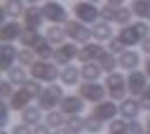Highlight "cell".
Wrapping results in <instances>:
<instances>
[{
  "label": "cell",
  "instance_id": "6da1fadb",
  "mask_svg": "<svg viewBox=\"0 0 150 134\" xmlns=\"http://www.w3.org/2000/svg\"><path fill=\"white\" fill-rule=\"evenodd\" d=\"M148 31H150V26L145 21H136L134 26L131 24L129 26H122V31L117 33V38L124 42V47H134V45H141L148 38Z\"/></svg>",
  "mask_w": 150,
  "mask_h": 134
},
{
  "label": "cell",
  "instance_id": "7a4b0ae2",
  "mask_svg": "<svg viewBox=\"0 0 150 134\" xmlns=\"http://www.w3.org/2000/svg\"><path fill=\"white\" fill-rule=\"evenodd\" d=\"M30 78L52 85L56 78H61V68H59V63H52V61L40 59V61H35V63L30 66Z\"/></svg>",
  "mask_w": 150,
  "mask_h": 134
},
{
  "label": "cell",
  "instance_id": "3957f363",
  "mask_svg": "<svg viewBox=\"0 0 150 134\" xmlns=\"http://www.w3.org/2000/svg\"><path fill=\"white\" fill-rule=\"evenodd\" d=\"M105 89H108V96L112 101H124L127 94H129V87H127V78L122 73H108L105 78Z\"/></svg>",
  "mask_w": 150,
  "mask_h": 134
},
{
  "label": "cell",
  "instance_id": "277c9868",
  "mask_svg": "<svg viewBox=\"0 0 150 134\" xmlns=\"http://www.w3.org/2000/svg\"><path fill=\"white\" fill-rule=\"evenodd\" d=\"M66 94H63V87H59V85H49V87H45L42 89V94L38 96V106L42 108V110H56V106H61V99H63Z\"/></svg>",
  "mask_w": 150,
  "mask_h": 134
},
{
  "label": "cell",
  "instance_id": "5b68a950",
  "mask_svg": "<svg viewBox=\"0 0 150 134\" xmlns=\"http://www.w3.org/2000/svg\"><path fill=\"white\" fill-rule=\"evenodd\" d=\"M73 12H75L77 21H82V24H96V21H101V9L96 7V2L80 0V2L73 5Z\"/></svg>",
  "mask_w": 150,
  "mask_h": 134
},
{
  "label": "cell",
  "instance_id": "8992f818",
  "mask_svg": "<svg viewBox=\"0 0 150 134\" xmlns=\"http://www.w3.org/2000/svg\"><path fill=\"white\" fill-rule=\"evenodd\" d=\"M63 28H66V35L73 40V42H80V45H87L94 35H91V28H87L82 21H68V24H63Z\"/></svg>",
  "mask_w": 150,
  "mask_h": 134
},
{
  "label": "cell",
  "instance_id": "52a82bcc",
  "mask_svg": "<svg viewBox=\"0 0 150 134\" xmlns=\"http://www.w3.org/2000/svg\"><path fill=\"white\" fill-rule=\"evenodd\" d=\"M77 94L84 101L98 103V101H103V96L108 94V89H105V85H98V82H82V85H77Z\"/></svg>",
  "mask_w": 150,
  "mask_h": 134
},
{
  "label": "cell",
  "instance_id": "ba28073f",
  "mask_svg": "<svg viewBox=\"0 0 150 134\" xmlns=\"http://www.w3.org/2000/svg\"><path fill=\"white\" fill-rule=\"evenodd\" d=\"M42 12H45V19L52 21V24H68V9H66L61 2H56V0L45 2Z\"/></svg>",
  "mask_w": 150,
  "mask_h": 134
},
{
  "label": "cell",
  "instance_id": "9c48e42d",
  "mask_svg": "<svg viewBox=\"0 0 150 134\" xmlns=\"http://www.w3.org/2000/svg\"><path fill=\"white\" fill-rule=\"evenodd\" d=\"M117 113H120V106H115V101H98L91 110V115L98 118L101 122H112Z\"/></svg>",
  "mask_w": 150,
  "mask_h": 134
},
{
  "label": "cell",
  "instance_id": "30bf717a",
  "mask_svg": "<svg viewBox=\"0 0 150 134\" xmlns=\"http://www.w3.org/2000/svg\"><path fill=\"white\" fill-rule=\"evenodd\" d=\"M103 52H105V49H103L98 42H87V45H82V47L77 49V61H82V63H91V61H98Z\"/></svg>",
  "mask_w": 150,
  "mask_h": 134
},
{
  "label": "cell",
  "instance_id": "8fae6325",
  "mask_svg": "<svg viewBox=\"0 0 150 134\" xmlns=\"http://www.w3.org/2000/svg\"><path fill=\"white\" fill-rule=\"evenodd\" d=\"M127 87H129V92L134 96H141L145 92V87H148V75L143 71H131L127 75Z\"/></svg>",
  "mask_w": 150,
  "mask_h": 134
},
{
  "label": "cell",
  "instance_id": "7c38bea8",
  "mask_svg": "<svg viewBox=\"0 0 150 134\" xmlns=\"http://www.w3.org/2000/svg\"><path fill=\"white\" fill-rule=\"evenodd\" d=\"M66 115H80L82 108H84V99L80 94H66L61 99V106H59Z\"/></svg>",
  "mask_w": 150,
  "mask_h": 134
},
{
  "label": "cell",
  "instance_id": "4fadbf2b",
  "mask_svg": "<svg viewBox=\"0 0 150 134\" xmlns=\"http://www.w3.org/2000/svg\"><path fill=\"white\" fill-rule=\"evenodd\" d=\"M75 56H77V47H75L73 42H63V45H59L56 52H54V63H59V66H68Z\"/></svg>",
  "mask_w": 150,
  "mask_h": 134
},
{
  "label": "cell",
  "instance_id": "5bb4252c",
  "mask_svg": "<svg viewBox=\"0 0 150 134\" xmlns=\"http://www.w3.org/2000/svg\"><path fill=\"white\" fill-rule=\"evenodd\" d=\"M30 99H35V96H33L26 87H19V89H14V94L9 96V101H7V103L12 106V110H19V113H21L23 108H28Z\"/></svg>",
  "mask_w": 150,
  "mask_h": 134
},
{
  "label": "cell",
  "instance_id": "9a60e30c",
  "mask_svg": "<svg viewBox=\"0 0 150 134\" xmlns=\"http://www.w3.org/2000/svg\"><path fill=\"white\" fill-rule=\"evenodd\" d=\"M42 21H45V12H42L40 7H35V5H28L26 12H23V26H26V28H38V31H40Z\"/></svg>",
  "mask_w": 150,
  "mask_h": 134
},
{
  "label": "cell",
  "instance_id": "2e32d148",
  "mask_svg": "<svg viewBox=\"0 0 150 134\" xmlns=\"http://www.w3.org/2000/svg\"><path fill=\"white\" fill-rule=\"evenodd\" d=\"M141 113V101L136 96H127L124 101H120V115L124 120H136Z\"/></svg>",
  "mask_w": 150,
  "mask_h": 134
},
{
  "label": "cell",
  "instance_id": "e0dca14e",
  "mask_svg": "<svg viewBox=\"0 0 150 134\" xmlns=\"http://www.w3.org/2000/svg\"><path fill=\"white\" fill-rule=\"evenodd\" d=\"M21 33H23V26L19 21H14V19L2 21V42H14L21 38Z\"/></svg>",
  "mask_w": 150,
  "mask_h": 134
},
{
  "label": "cell",
  "instance_id": "ac0fdd59",
  "mask_svg": "<svg viewBox=\"0 0 150 134\" xmlns=\"http://www.w3.org/2000/svg\"><path fill=\"white\" fill-rule=\"evenodd\" d=\"M117 63H120V68H124V71H136L138 68V63H141V56H138V52L136 49H124L120 56H117Z\"/></svg>",
  "mask_w": 150,
  "mask_h": 134
},
{
  "label": "cell",
  "instance_id": "d6986e66",
  "mask_svg": "<svg viewBox=\"0 0 150 134\" xmlns=\"http://www.w3.org/2000/svg\"><path fill=\"white\" fill-rule=\"evenodd\" d=\"M23 12H26L23 0H5L2 2V14L7 19H19V16H23Z\"/></svg>",
  "mask_w": 150,
  "mask_h": 134
},
{
  "label": "cell",
  "instance_id": "ffe728a7",
  "mask_svg": "<svg viewBox=\"0 0 150 134\" xmlns=\"http://www.w3.org/2000/svg\"><path fill=\"white\" fill-rule=\"evenodd\" d=\"M16 59H19V49L14 47V42H2V71H9Z\"/></svg>",
  "mask_w": 150,
  "mask_h": 134
},
{
  "label": "cell",
  "instance_id": "44dd1931",
  "mask_svg": "<svg viewBox=\"0 0 150 134\" xmlns=\"http://www.w3.org/2000/svg\"><path fill=\"white\" fill-rule=\"evenodd\" d=\"M63 85H77L80 80H82V73H80V68L77 66H73V63H68V66H63L61 68V78H59Z\"/></svg>",
  "mask_w": 150,
  "mask_h": 134
},
{
  "label": "cell",
  "instance_id": "7402d4cb",
  "mask_svg": "<svg viewBox=\"0 0 150 134\" xmlns=\"http://www.w3.org/2000/svg\"><path fill=\"white\" fill-rule=\"evenodd\" d=\"M91 35L96 38V42H101V40H110L112 38V28H110V21H96L94 26H91Z\"/></svg>",
  "mask_w": 150,
  "mask_h": 134
},
{
  "label": "cell",
  "instance_id": "603a6c76",
  "mask_svg": "<svg viewBox=\"0 0 150 134\" xmlns=\"http://www.w3.org/2000/svg\"><path fill=\"white\" fill-rule=\"evenodd\" d=\"M80 73H82V80L84 82H98V75L103 71H101V66L96 61H91V63H82L80 66Z\"/></svg>",
  "mask_w": 150,
  "mask_h": 134
},
{
  "label": "cell",
  "instance_id": "cb8c5ba5",
  "mask_svg": "<svg viewBox=\"0 0 150 134\" xmlns=\"http://www.w3.org/2000/svg\"><path fill=\"white\" fill-rule=\"evenodd\" d=\"M40 120H42V108L40 106H28V108H23L21 110V122L23 125H40Z\"/></svg>",
  "mask_w": 150,
  "mask_h": 134
},
{
  "label": "cell",
  "instance_id": "d4e9b609",
  "mask_svg": "<svg viewBox=\"0 0 150 134\" xmlns=\"http://www.w3.org/2000/svg\"><path fill=\"white\" fill-rule=\"evenodd\" d=\"M66 120H68V115L59 108V110H49L47 115H45V125H49L52 129H61V127H66Z\"/></svg>",
  "mask_w": 150,
  "mask_h": 134
},
{
  "label": "cell",
  "instance_id": "484cf974",
  "mask_svg": "<svg viewBox=\"0 0 150 134\" xmlns=\"http://www.w3.org/2000/svg\"><path fill=\"white\" fill-rule=\"evenodd\" d=\"M33 52L40 56V59H45V61H49V59H54V52H56V47L47 40V38H42L35 47H33Z\"/></svg>",
  "mask_w": 150,
  "mask_h": 134
},
{
  "label": "cell",
  "instance_id": "4316f807",
  "mask_svg": "<svg viewBox=\"0 0 150 134\" xmlns=\"http://www.w3.org/2000/svg\"><path fill=\"white\" fill-rule=\"evenodd\" d=\"M96 63L101 66V71H103V73H115V68H120V63H117V59H115V54H112L110 49H105Z\"/></svg>",
  "mask_w": 150,
  "mask_h": 134
},
{
  "label": "cell",
  "instance_id": "83f0119b",
  "mask_svg": "<svg viewBox=\"0 0 150 134\" xmlns=\"http://www.w3.org/2000/svg\"><path fill=\"white\" fill-rule=\"evenodd\" d=\"M129 9L134 12V16H138L141 21H148L150 19V0H134L129 5Z\"/></svg>",
  "mask_w": 150,
  "mask_h": 134
},
{
  "label": "cell",
  "instance_id": "f1b7e54d",
  "mask_svg": "<svg viewBox=\"0 0 150 134\" xmlns=\"http://www.w3.org/2000/svg\"><path fill=\"white\" fill-rule=\"evenodd\" d=\"M45 38H47V40H49V42H52L54 47H59V45H63V40H66L68 35H66V28H61L59 24H54L52 28H47Z\"/></svg>",
  "mask_w": 150,
  "mask_h": 134
},
{
  "label": "cell",
  "instance_id": "f546056e",
  "mask_svg": "<svg viewBox=\"0 0 150 134\" xmlns=\"http://www.w3.org/2000/svg\"><path fill=\"white\" fill-rule=\"evenodd\" d=\"M19 40H21V45H23V47L33 49L42 38H40V31H38V28H26V26H23V33H21V38H19Z\"/></svg>",
  "mask_w": 150,
  "mask_h": 134
},
{
  "label": "cell",
  "instance_id": "4dcf8cb0",
  "mask_svg": "<svg viewBox=\"0 0 150 134\" xmlns=\"http://www.w3.org/2000/svg\"><path fill=\"white\" fill-rule=\"evenodd\" d=\"M7 80L12 82V85H16V87H23L26 85V68L23 66H12L9 71H7Z\"/></svg>",
  "mask_w": 150,
  "mask_h": 134
},
{
  "label": "cell",
  "instance_id": "1f68e13d",
  "mask_svg": "<svg viewBox=\"0 0 150 134\" xmlns=\"http://www.w3.org/2000/svg\"><path fill=\"white\" fill-rule=\"evenodd\" d=\"M66 127H68L70 134H80V132L84 129V118H80V115H68Z\"/></svg>",
  "mask_w": 150,
  "mask_h": 134
},
{
  "label": "cell",
  "instance_id": "d6a6232c",
  "mask_svg": "<svg viewBox=\"0 0 150 134\" xmlns=\"http://www.w3.org/2000/svg\"><path fill=\"white\" fill-rule=\"evenodd\" d=\"M16 61H19V66H23V68H30V66H33L38 59H35V52H33V49H21Z\"/></svg>",
  "mask_w": 150,
  "mask_h": 134
},
{
  "label": "cell",
  "instance_id": "836d02e7",
  "mask_svg": "<svg viewBox=\"0 0 150 134\" xmlns=\"http://www.w3.org/2000/svg\"><path fill=\"white\" fill-rule=\"evenodd\" d=\"M131 16H134V12H131L129 7H117V14H115V24H120V26H129Z\"/></svg>",
  "mask_w": 150,
  "mask_h": 134
},
{
  "label": "cell",
  "instance_id": "e575fe53",
  "mask_svg": "<svg viewBox=\"0 0 150 134\" xmlns=\"http://www.w3.org/2000/svg\"><path fill=\"white\" fill-rule=\"evenodd\" d=\"M23 87H26V89H28V92H30L35 99H38V96L42 94V89H45V87H42V82H40V80H35V78L26 80V85H23Z\"/></svg>",
  "mask_w": 150,
  "mask_h": 134
},
{
  "label": "cell",
  "instance_id": "d590c367",
  "mask_svg": "<svg viewBox=\"0 0 150 134\" xmlns=\"http://www.w3.org/2000/svg\"><path fill=\"white\" fill-rule=\"evenodd\" d=\"M84 129H87V132H91V134H98V132L103 129V125H101V120H98V118L89 115V118L84 120Z\"/></svg>",
  "mask_w": 150,
  "mask_h": 134
},
{
  "label": "cell",
  "instance_id": "8d00e7d4",
  "mask_svg": "<svg viewBox=\"0 0 150 134\" xmlns=\"http://www.w3.org/2000/svg\"><path fill=\"white\" fill-rule=\"evenodd\" d=\"M115 14H117V7H115V5L101 7V19H103V21H115Z\"/></svg>",
  "mask_w": 150,
  "mask_h": 134
},
{
  "label": "cell",
  "instance_id": "74e56055",
  "mask_svg": "<svg viewBox=\"0 0 150 134\" xmlns=\"http://www.w3.org/2000/svg\"><path fill=\"white\" fill-rule=\"evenodd\" d=\"M108 49H110L112 54H122L127 47H124V42H122L120 38H110V40H108Z\"/></svg>",
  "mask_w": 150,
  "mask_h": 134
},
{
  "label": "cell",
  "instance_id": "f35d334b",
  "mask_svg": "<svg viewBox=\"0 0 150 134\" xmlns=\"http://www.w3.org/2000/svg\"><path fill=\"white\" fill-rule=\"evenodd\" d=\"M127 134H145V129L138 120H127Z\"/></svg>",
  "mask_w": 150,
  "mask_h": 134
},
{
  "label": "cell",
  "instance_id": "ab89813d",
  "mask_svg": "<svg viewBox=\"0 0 150 134\" xmlns=\"http://www.w3.org/2000/svg\"><path fill=\"white\" fill-rule=\"evenodd\" d=\"M0 94H2V99H5V101H9V96L14 94V85H12L9 80H5V82L0 85Z\"/></svg>",
  "mask_w": 150,
  "mask_h": 134
},
{
  "label": "cell",
  "instance_id": "60d3db41",
  "mask_svg": "<svg viewBox=\"0 0 150 134\" xmlns=\"http://www.w3.org/2000/svg\"><path fill=\"white\" fill-rule=\"evenodd\" d=\"M9 110H12V106L7 101H2V106H0V125H7L9 122Z\"/></svg>",
  "mask_w": 150,
  "mask_h": 134
},
{
  "label": "cell",
  "instance_id": "b9f144b4",
  "mask_svg": "<svg viewBox=\"0 0 150 134\" xmlns=\"http://www.w3.org/2000/svg\"><path fill=\"white\" fill-rule=\"evenodd\" d=\"M138 101H141V108L150 110V85H148V87H145V92L138 96Z\"/></svg>",
  "mask_w": 150,
  "mask_h": 134
},
{
  "label": "cell",
  "instance_id": "7bdbcfd3",
  "mask_svg": "<svg viewBox=\"0 0 150 134\" xmlns=\"http://www.w3.org/2000/svg\"><path fill=\"white\" fill-rule=\"evenodd\" d=\"M12 134H33V129H30V125L19 122V125H14V127H12Z\"/></svg>",
  "mask_w": 150,
  "mask_h": 134
},
{
  "label": "cell",
  "instance_id": "ee69618b",
  "mask_svg": "<svg viewBox=\"0 0 150 134\" xmlns=\"http://www.w3.org/2000/svg\"><path fill=\"white\" fill-rule=\"evenodd\" d=\"M33 134H54V132H52V127H49V125H45V122H40V125H35V129H33Z\"/></svg>",
  "mask_w": 150,
  "mask_h": 134
},
{
  "label": "cell",
  "instance_id": "f6af8a7d",
  "mask_svg": "<svg viewBox=\"0 0 150 134\" xmlns=\"http://www.w3.org/2000/svg\"><path fill=\"white\" fill-rule=\"evenodd\" d=\"M141 47H143V52H145V54L150 56V35H148V38H145V40L141 42Z\"/></svg>",
  "mask_w": 150,
  "mask_h": 134
},
{
  "label": "cell",
  "instance_id": "bcb514c9",
  "mask_svg": "<svg viewBox=\"0 0 150 134\" xmlns=\"http://www.w3.org/2000/svg\"><path fill=\"white\" fill-rule=\"evenodd\" d=\"M108 5H115V7H122L124 0H108Z\"/></svg>",
  "mask_w": 150,
  "mask_h": 134
},
{
  "label": "cell",
  "instance_id": "7dc6e473",
  "mask_svg": "<svg viewBox=\"0 0 150 134\" xmlns=\"http://www.w3.org/2000/svg\"><path fill=\"white\" fill-rule=\"evenodd\" d=\"M54 134H70L68 127H61V129H54Z\"/></svg>",
  "mask_w": 150,
  "mask_h": 134
},
{
  "label": "cell",
  "instance_id": "c3c4849f",
  "mask_svg": "<svg viewBox=\"0 0 150 134\" xmlns=\"http://www.w3.org/2000/svg\"><path fill=\"white\" fill-rule=\"evenodd\" d=\"M145 75L150 78V56H148V61H145Z\"/></svg>",
  "mask_w": 150,
  "mask_h": 134
},
{
  "label": "cell",
  "instance_id": "681fc988",
  "mask_svg": "<svg viewBox=\"0 0 150 134\" xmlns=\"http://www.w3.org/2000/svg\"><path fill=\"white\" fill-rule=\"evenodd\" d=\"M23 2H28V5H35V2H40V0H23Z\"/></svg>",
  "mask_w": 150,
  "mask_h": 134
},
{
  "label": "cell",
  "instance_id": "f907efd6",
  "mask_svg": "<svg viewBox=\"0 0 150 134\" xmlns=\"http://www.w3.org/2000/svg\"><path fill=\"white\" fill-rule=\"evenodd\" d=\"M108 134H127V132H108Z\"/></svg>",
  "mask_w": 150,
  "mask_h": 134
},
{
  "label": "cell",
  "instance_id": "816d5d0a",
  "mask_svg": "<svg viewBox=\"0 0 150 134\" xmlns=\"http://www.w3.org/2000/svg\"><path fill=\"white\" fill-rule=\"evenodd\" d=\"M145 125H148V132H150V118H148V122H145Z\"/></svg>",
  "mask_w": 150,
  "mask_h": 134
},
{
  "label": "cell",
  "instance_id": "f5cc1de1",
  "mask_svg": "<svg viewBox=\"0 0 150 134\" xmlns=\"http://www.w3.org/2000/svg\"><path fill=\"white\" fill-rule=\"evenodd\" d=\"M89 2H98V0H89Z\"/></svg>",
  "mask_w": 150,
  "mask_h": 134
},
{
  "label": "cell",
  "instance_id": "db71d44e",
  "mask_svg": "<svg viewBox=\"0 0 150 134\" xmlns=\"http://www.w3.org/2000/svg\"><path fill=\"white\" fill-rule=\"evenodd\" d=\"M2 134H7V132H2Z\"/></svg>",
  "mask_w": 150,
  "mask_h": 134
},
{
  "label": "cell",
  "instance_id": "11a10c76",
  "mask_svg": "<svg viewBox=\"0 0 150 134\" xmlns=\"http://www.w3.org/2000/svg\"><path fill=\"white\" fill-rule=\"evenodd\" d=\"M145 134H150V132H145Z\"/></svg>",
  "mask_w": 150,
  "mask_h": 134
},
{
  "label": "cell",
  "instance_id": "9f6ffc18",
  "mask_svg": "<svg viewBox=\"0 0 150 134\" xmlns=\"http://www.w3.org/2000/svg\"><path fill=\"white\" fill-rule=\"evenodd\" d=\"M47 2H49V0H47Z\"/></svg>",
  "mask_w": 150,
  "mask_h": 134
}]
</instances>
